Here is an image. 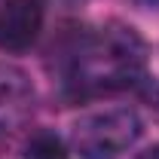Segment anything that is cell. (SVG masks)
<instances>
[{
  "mask_svg": "<svg viewBox=\"0 0 159 159\" xmlns=\"http://www.w3.org/2000/svg\"><path fill=\"white\" fill-rule=\"evenodd\" d=\"M25 159H70L67 144L55 132H34L25 144Z\"/></svg>",
  "mask_w": 159,
  "mask_h": 159,
  "instance_id": "obj_5",
  "label": "cell"
},
{
  "mask_svg": "<svg viewBox=\"0 0 159 159\" xmlns=\"http://www.w3.org/2000/svg\"><path fill=\"white\" fill-rule=\"evenodd\" d=\"M34 110V89L21 70L0 67V135L16 132Z\"/></svg>",
  "mask_w": 159,
  "mask_h": 159,
  "instance_id": "obj_4",
  "label": "cell"
},
{
  "mask_svg": "<svg viewBox=\"0 0 159 159\" xmlns=\"http://www.w3.org/2000/svg\"><path fill=\"white\" fill-rule=\"evenodd\" d=\"M147 46L135 28L104 25L86 34L70 52V86L80 95H101L135 86L144 77Z\"/></svg>",
  "mask_w": 159,
  "mask_h": 159,
  "instance_id": "obj_1",
  "label": "cell"
},
{
  "mask_svg": "<svg viewBox=\"0 0 159 159\" xmlns=\"http://www.w3.org/2000/svg\"><path fill=\"white\" fill-rule=\"evenodd\" d=\"M135 159H159V144H153V147H147L144 153H138Z\"/></svg>",
  "mask_w": 159,
  "mask_h": 159,
  "instance_id": "obj_6",
  "label": "cell"
},
{
  "mask_svg": "<svg viewBox=\"0 0 159 159\" xmlns=\"http://www.w3.org/2000/svg\"><path fill=\"white\" fill-rule=\"evenodd\" d=\"M141 138V119L129 107L89 113L74 125V150L80 159H119Z\"/></svg>",
  "mask_w": 159,
  "mask_h": 159,
  "instance_id": "obj_2",
  "label": "cell"
},
{
  "mask_svg": "<svg viewBox=\"0 0 159 159\" xmlns=\"http://www.w3.org/2000/svg\"><path fill=\"white\" fill-rule=\"evenodd\" d=\"M43 28L40 0H3L0 6V49L25 52Z\"/></svg>",
  "mask_w": 159,
  "mask_h": 159,
  "instance_id": "obj_3",
  "label": "cell"
}]
</instances>
